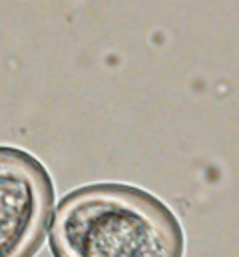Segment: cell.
<instances>
[{
  "label": "cell",
  "instance_id": "obj_1",
  "mask_svg": "<svg viewBox=\"0 0 239 257\" xmlns=\"http://www.w3.org/2000/svg\"><path fill=\"white\" fill-rule=\"evenodd\" d=\"M54 257H183L176 213L154 193L128 184H90L60 199Z\"/></svg>",
  "mask_w": 239,
  "mask_h": 257
},
{
  "label": "cell",
  "instance_id": "obj_2",
  "mask_svg": "<svg viewBox=\"0 0 239 257\" xmlns=\"http://www.w3.org/2000/svg\"><path fill=\"white\" fill-rule=\"evenodd\" d=\"M54 209V184L28 152L0 146V257H34Z\"/></svg>",
  "mask_w": 239,
  "mask_h": 257
}]
</instances>
